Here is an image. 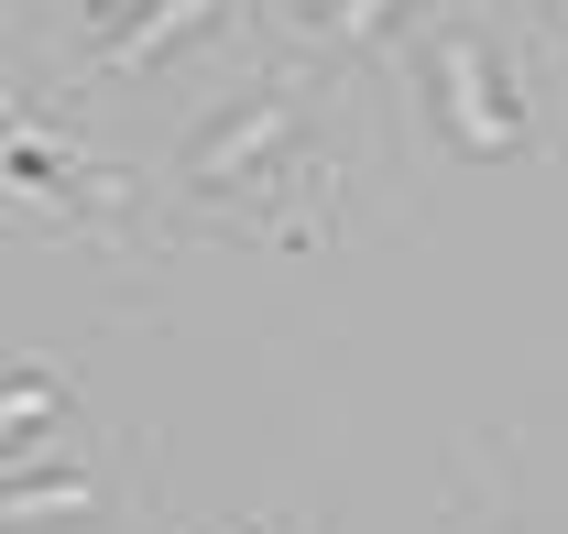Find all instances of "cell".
<instances>
[{
	"instance_id": "obj_1",
	"label": "cell",
	"mask_w": 568,
	"mask_h": 534,
	"mask_svg": "<svg viewBox=\"0 0 568 534\" xmlns=\"http://www.w3.org/2000/svg\"><path fill=\"white\" fill-rule=\"evenodd\" d=\"M426 88H437V132L459 142L470 164H514V153L536 142L525 99H514V76H503V55L481 33H437V44H426Z\"/></svg>"
},
{
	"instance_id": "obj_2",
	"label": "cell",
	"mask_w": 568,
	"mask_h": 534,
	"mask_svg": "<svg viewBox=\"0 0 568 534\" xmlns=\"http://www.w3.org/2000/svg\"><path fill=\"white\" fill-rule=\"evenodd\" d=\"M295 121H306V99H295V88L241 99L230 121H209V132L186 142V186H197V197H230V186H252V175H284L274 153L295 142Z\"/></svg>"
},
{
	"instance_id": "obj_3",
	"label": "cell",
	"mask_w": 568,
	"mask_h": 534,
	"mask_svg": "<svg viewBox=\"0 0 568 534\" xmlns=\"http://www.w3.org/2000/svg\"><path fill=\"white\" fill-rule=\"evenodd\" d=\"M219 11H230V0H142V11H121V22L99 33V66H110V76H142V66H164V55H175L186 33H209Z\"/></svg>"
},
{
	"instance_id": "obj_4",
	"label": "cell",
	"mask_w": 568,
	"mask_h": 534,
	"mask_svg": "<svg viewBox=\"0 0 568 534\" xmlns=\"http://www.w3.org/2000/svg\"><path fill=\"white\" fill-rule=\"evenodd\" d=\"M77 513H99V480L88 469H44V480L0 469V534L11 524H77Z\"/></svg>"
},
{
	"instance_id": "obj_5",
	"label": "cell",
	"mask_w": 568,
	"mask_h": 534,
	"mask_svg": "<svg viewBox=\"0 0 568 534\" xmlns=\"http://www.w3.org/2000/svg\"><path fill=\"white\" fill-rule=\"evenodd\" d=\"M0 175H11L22 197H44V207H88V164H67L55 142H33V132L0 142Z\"/></svg>"
},
{
	"instance_id": "obj_6",
	"label": "cell",
	"mask_w": 568,
	"mask_h": 534,
	"mask_svg": "<svg viewBox=\"0 0 568 534\" xmlns=\"http://www.w3.org/2000/svg\"><path fill=\"white\" fill-rule=\"evenodd\" d=\"M55 414H67V382L55 371H0V469L22 459V437L55 425Z\"/></svg>"
},
{
	"instance_id": "obj_7",
	"label": "cell",
	"mask_w": 568,
	"mask_h": 534,
	"mask_svg": "<svg viewBox=\"0 0 568 534\" xmlns=\"http://www.w3.org/2000/svg\"><path fill=\"white\" fill-rule=\"evenodd\" d=\"M394 11H405V0H328V11H317V33H328V44H372Z\"/></svg>"
},
{
	"instance_id": "obj_8",
	"label": "cell",
	"mask_w": 568,
	"mask_h": 534,
	"mask_svg": "<svg viewBox=\"0 0 568 534\" xmlns=\"http://www.w3.org/2000/svg\"><path fill=\"white\" fill-rule=\"evenodd\" d=\"M99 11H121V0H99Z\"/></svg>"
},
{
	"instance_id": "obj_9",
	"label": "cell",
	"mask_w": 568,
	"mask_h": 534,
	"mask_svg": "<svg viewBox=\"0 0 568 534\" xmlns=\"http://www.w3.org/2000/svg\"><path fill=\"white\" fill-rule=\"evenodd\" d=\"M558 22H568V0H558Z\"/></svg>"
}]
</instances>
